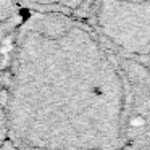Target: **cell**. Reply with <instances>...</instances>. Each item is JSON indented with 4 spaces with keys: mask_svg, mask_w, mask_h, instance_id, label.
I'll return each instance as SVG.
<instances>
[{
    "mask_svg": "<svg viewBox=\"0 0 150 150\" xmlns=\"http://www.w3.org/2000/svg\"><path fill=\"white\" fill-rule=\"evenodd\" d=\"M33 11H53L78 16L89 10L91 0H20Z\"/></svg>",
    "mask_w": 150,
    "mask_h": 150,
    "instance_id": "7a4b0ae2",
    "label": "cell"
},
{
    "mask_svg": "<svg viewBox=\"0 0 150 150\" xmlns=\"http://www.w3.org/2000/svg\"><path fill=\"white\" fill-rule=\"evenodd\" d=\"M20 0H0V39L18 26Z\"/></svg>",
    "mask_w": 150,
    "mask_h": 150,
    "instance_id": "3957f363",
    "label": "cell"
},
{
    "mask_svg": "<svg viewBox=\"0 0 150 150\" xmlns=\"http://www.w3.org/2000/svg\"><path fill=\"white\" fill-rule=\"evenodd\" d=\"M91 26L107 44L150 55V0H91Z\"/></svg>",
    "mask_w": 150,
    "mask_h": 150,
    "instance_id": "6da1fadb",
    "label": "cell"
}]
</instances>
